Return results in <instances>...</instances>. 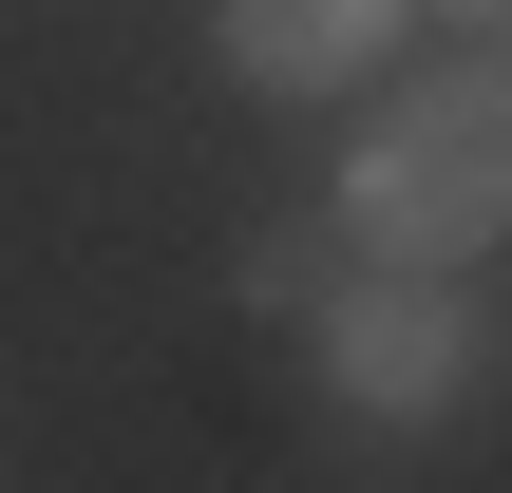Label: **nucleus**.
<instances>
[{
	"mask_svg": "<svg viewBox=\"0 0 512 493\" xmlns=\"http://www.w3.org/2000/svg\"><path fill=\"white\" fill-rule=\"evenodd\" d=\"M512 209V95L456 57V76H418L399 114H361V152H342V247L361 266H475Z\"/></svg>",
	"mask_w": 512,
	"mask_h": 493,
	"instance_id": "nucleus-1",
	"label": "nucleus"
},
{
	"mask_svg": "<svg viewBox=\"0 0 512 493\" xmlns=\"http://www.w3.org/2000/svg\"><path fill=\"white\" fill-rule=\"evenodd\" d=\"M304 342H323V399L342 418H456L475 399V361H494V323H475V285L456 266H342L323 304H304Z\"/></svg>",
	"mask_w": 512,
	"mask_h": 493,
	"instance_id": "nucleus-2",
	"label": "nucleus"
},
{
	"mask_svg": "<svg viewBox=\"0 0 512 493\" xmlns=\"http://www.w3.org/2000/svg\"><path fill=\"white\" fill-rule=\"evenodd\" d=\"M399 19H418V0H209V38H228L247 95H361V76L399 57Z\"/></svg>",
	"mask_w": 512,
	"mask_h": 493,
	"instance_id": "nucleus-3",
	"label": "nucleus"
},
{
	"mask_svg": "<svg viewBox=\"0 0 512 493\" xmlns=\"http://www.w3.org/2000/svg\"><path fill=\"white\" fill-rule=\"evenodd\" d=\"M342 266H361V247H323V228H266V247H247V266H228V285H247V304H266V323H304V304H323V285H342Z\"/></svg>",
	"mask_w": 512,
	"mask_h": 493,
	"instance_id": "nucleus-4",
	"label": "nucleus"
},
{
	"mask_svg": "<svg viewBox=\"0 0 512 493\" xmlns=\"http://www.w3.org/2000/svg\"><path fill=\"white\" fill-rule=\"evenodd\" d=\"M437 19H456V38H494V19H512V0H437Z\"/></svg>",
	"mask_w": 512,
	"mask_h": 493,
	"instance_id": "nucleus-5",
	"label": "nucleus"
}]
</instances>
